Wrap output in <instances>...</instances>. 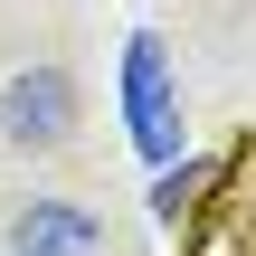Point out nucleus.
Here are the masks:
<instances>
[{
  "instance_id": "1",
  "label": "nucleus",
  "mask_w": 256,
  "mask_h": 256,
  "mask_svg": "<svg viewBox=\"0 0 256 256\" xmlns=\"http://www.w3.org/2000/svg\"><path fill=\"white\" fill-rule=\"evenodd\" d=\"M124 124L142 142V162H180V95H171V57L152 28L124 38Z\"/></svg>"
},
{
  "instance_id": "2",
  "label": "nucleus",
  "mask_w": 256,
  "mask_h": 256,
  "mask_svg": "<svg viewBox=\"0 0 256 256\" xmlns=\"http://www.w3.org/2000/svg\"><path fill=\"white\" fill-rule=\"evenodd\" d=\"M66 124H76V86H66V66H28V76L0 86V133H10L19 152H57Z\"/></svg>"
},
{
  "instance_id": "3",
  "label": "nucleus",
  "mask_w": 256,
  "mask_h": 256,
  "mask_svg": "<svg viewBox=\"0 0 256 256\" xmlns=\"http://www.w3.org/2000/svg\"><path fill=\"white\" fill-rule=\"evenodd\" d=\"M10 256H104V218L76 200H28L10 218Z\"/></svg>"
},
{
  "instance_id": "4",
  "label": "nucleus",
  "mask_w": 256,
  "mask_h": 256,
  "mask_svg": "<svg viewBox=\"0 0 256 256\" xmlns=\"http://www.w3.org/2000/svg\"><path fill=\"white\" fill-rule=\"evenodd\" d=\"M209 180H218V162H162V180H152V218H180Z\"/></svg>"
}]
</instances>
